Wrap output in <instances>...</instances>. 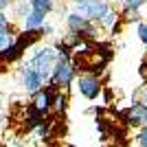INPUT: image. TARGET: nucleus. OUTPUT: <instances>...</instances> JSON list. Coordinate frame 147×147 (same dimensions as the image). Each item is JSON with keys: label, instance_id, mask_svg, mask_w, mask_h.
Returning <instances> with one entry per match:
<instances>
[{"label": "nucleus", "instance_id": "14", "mask_svg": "<svg viewBox=\"0 0 147 147\" xmlns=\"http://www.w3.org/2000/svg\"><path fill=\"white\" fill-rule=\"evenodd\" d=\"M145 0H125V9H141Z\"/></svg>", "mask_w": 147, "mask_h": 147}, {"label": "nucleus", "instance_id": "2", "mask_svg": "<svg viewBox=\"0 0 147 147\" xmlns=\"http://www.w3.org/2000/svg\"><path fill=\"white\" fill-rule=\"evenodd\" d=\"M55 59H57V51L53 49V46H44V49H40L35 55H33V59H31V68L42 77V81H46L51 77V70H53Z\"/></svg>", "mask_w": 147, "mask_h": 147}, {"label": "nucleus", "instance_id": "19", "mask_svg": "<svg viewBox=\"0 0 147 147\" xmlns=\"http://www.w3.org/2000/svg\"><path fill=\"white\" fill-rule=\"evenodd\" d=\"M73 2H79V0H73Z\"/></svg>", "mask_w": 147, "mask_h": 147}, {"label": "nucleus", "instance_id": "3", "mask_svg": "<svg viewBox=\"0 0 147 147\" xmlns=\"http://www.w3.org/2000/svg\"><path fill=\"white\" fill-rule=\"evenodd\" d=\"M108 9H110V7H108V2H103V0H79V2H77V13L84 16L86 20H94V22H97Z\"/></svg>", "mask_w": 147, "mask_h": 147}, {"label": "nucleus", "instance_id": "16", "mask_svg": "<svg viewBox=\"0 0 147 147\" xmlns=\"http://www.w3.org/2000/svg\"><path fill=\"white\" fill-rule=\"evenodd\" d=\"M0 26H7V16L5 13H0Z\"/></svg>", "mask_w": 147, "mask_h": 147}, {"label": "nucleus", "instance_id": "10", "mask_svg": "<svg viewBox=\"0 0 147 147\" xmlns=\"http://www.w3.org/2000/svg\"><path fill=\"white\" fill-rule=\"evenodd\" d=\"M31 7L35 11H42V13H51L53 11V0H31Z\"/></svg>", "mask_w": 147, "mask_h": 147}, {"label": "nucleus", "instance_id": "6", "mask_svg": "<svg viewBox=\"0 0 147 147\" xmlns=\"http://www.w3.org/2000/svg\"><path fill=\"white\" fill-rule=\"evenodd\" d=\"M24 88L31 90V92H35V90L42 88V77H40L33 68H26L24 70Z\"/></svg>", "mask_w": 147, "mask_h": 147}, {"label": "nucleus", "instance_id": "18", "mask_svg": "<svg viewBox=\"0 0 147 147\" xmlns=\"http://www.w3.org/2000/svg\"><path fill=\"white\" fill-rule=\"evenodd\" d=\"M0 112H2V103H0Z\"/></svg>", "mask_w": 147, "mask_h": 147}, {"label": "nucleus", "instance_id": "4", "mask_svg": "<svg viewBox=\"0 0 147 147\" xmlns=\"http://www.w3.org/2000/svg\"><path fill=\"white\" fill-rule=\"evenodd\" d=\"M123 119H125V123L132 125V127H145V125H147V103L136 101L132 108L125 110Z\"/></svg>", "mask_w": 147, "mask_h": 147}, {"label": "nucleus", "instance_id": "17", "mask_svg": "<svg viewBox=\"0 0 147 147\" xmlns=\"http://www.w3.org/2000/svg\"><path fill=\"white\" fill-rule=\"evenodd\" d=\"M7 5H9V0H0V9H5Z\"/></svg>", "mask_w": 147, "mask_h": 147}, {"label": "nucleus", "instance_id": "8", "mask_svg": "<svg viewBox=\"0 0 147 147\" xmlns=\"http://www.w3.org/2000/svg\"><path fill=\"white\" fill-rule=\"evenodd\" d=\"M44 18H46V13H42V11H33L26 16V20H24V26L26 29H40L42 26V22H44Z\"/></svg>", "mask_w": 147, "mask_h": 147}, {"label": "nucleus", "instance_id": "20", "mask_svg": "<svg viewBox=\"0 0 147 147\" xmlns=\"http://www.w3.org/2000/svg\"><path fill=\"white\" fill-rule=\"evenodd\" d=\"M114 2H117V0H114Z\"/></svg>", "mask_w": 147, "mask_h": 147}, {"label": "nucleus", "instance_id": "13", "mask_svg": "<svg viewBox=\"0 0 147 147\" xmlns=\"http://www.w3.org/2000/svg\"><path fill=\"white\" fill-rule=\"evenodd\" d=\"M138 37H141L143 44H147V22H141V24H138Z\"/></svg>", "mask_w": 147, "mask_h": 147}, {"label": "nucleus", "instance_id": "1", "mask_svg": "<svg viewBox=\"0 0 147 147\" xmlns=\"http://www.w3.org/2000/svg\"><path fill=\"white\" fill-rule=\"evenodd\" d=\"M75 79V68L70 66L68 61V53H57V59L53 64V77H51V84H55L57 88H68Z\"/></svg>", "mask_w": 147, "mask_h": 147}, {"label": "nucleus", "instance_id": "11", "mask_svg": "<svg viewBox=\"0 0 147 147\" xmlns=\"http://www.w3.org/2000/svg\"><path fill=\"white\" fill-rule=\"evenodd\" d=\"M53 105H55V112H57V114H64L66 108H68V97H66V94H61V92H57L55 99H53Z\"/></svg>", "mask_w": 147, "mask_h": 147}, {"label": "nucleus", "instance_id": "12", "mask_svg": "<svg viewBox=\"0 0 147 147\" xmlns=\"http://www.w3.org/2000/svg\"><path fill=\"white\" fill-rule=\"evenodd\" d=\"M9 44H11V35H9L7 31H2V29H0V51H2V49H7Z\"/></svg>", "mask_w": 147, "mask_h": 147}, {"label": "nucleus", "instance_id": "21", "mask_svg": "<svg viewBox=\"0 0 147 147\" xmlns=\"http://www.w3.org/2000/svg\"><path fill=\"white\" fill-rule=\"evenodd\" d=\"M145 46H147V44H145Z\"/></svg>", "mask_w": 147, "mask_h": 147}, {"label": "nucleus", "instance_id": "7", "mask_svg": "<svg viewBox=\"0 0 147 147\" xmlns=\"http://www.w3.org/2000/svg\"><path fill=\"white\" fill-rule=\"evenodd\" d=\"M66 22H68V26H70V31H84L90 24V20H86L84 16H79V13H68Z\"/></svg>", "mask_w": 147, "mask_h": 147}, {"label": "nucleus", "instance_id": "9", "mask_svg": "<svg viewBox=\"0 0 147 147\" xmlns=\"http://www.w3.org/2000/svg\"><path fill=\"white\" fill-rule=\"evenodd\" d=\"M119 20H121V16H119L117 11H112V9H108V11H105L103 16H101V18L97 20V22H99V26H103V29H112V26L117 24Z\"/></svg>", "mask_w": 147, "mask_h": 147}, {"label": "nucleus", "instance_id": "5", "mask_svg": "<svg viewBox=\"0 0 147 147\" xmlns=\"http://www.w3.org/2000/svg\"><path fill=\"white\" fill-rule=\"evenodd\" d=\"M77 84H79V92L90 101L101 94V81H99L97 75H84V77H79Z\"/></svg>", "mask_w": 147, "mask_h": 147}, {"label": "nucleus", "instance_id": "15", "mask_svg": "<svg viewBox=\"0 0 147 147\" xmlns=\"http://www.w3.org/2000/svg\"><path fill=\"white\" fill-rule=\"evenodd\" d=\"M136 145H143V147H147V125H145V129H143L141 134L136 136Z\"/></svg>", "mask_w": 147, "mask_h": 147}]
</instances>
